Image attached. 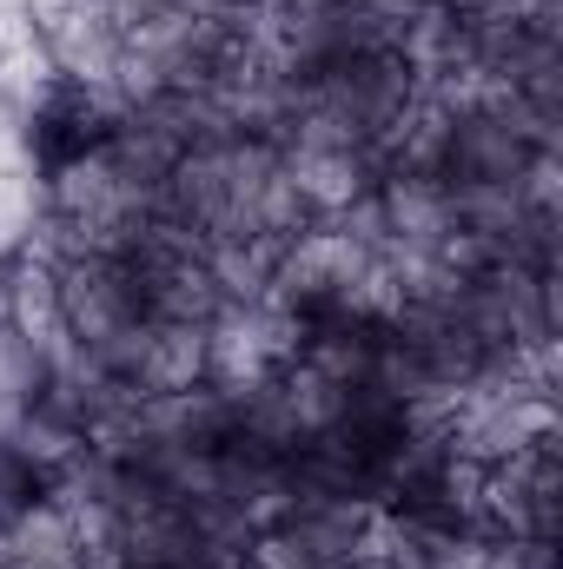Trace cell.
<instances>
[{
	"label": "cell",
	"mask_w": 563,
	"mask_h": 569,
	"mask_svg": "<svg viewBox=\"0 0 563 569\" xmlns=\"http://www.w3.org/2000/svg\"><path fill=\"white\" fill-rule=\"evenodd\" d=\"M120 140V107L100 93V80H73V73H47V87L27 107V159L33 179L100 152Z\"/></svg>",
	"instance_id": "cell-1"
},
{
	"label": "cell",
	"mask_w": 563,
	"mask_h": 569,
	"mask_svg": "<svg viewBox=\"0 0 563 569\" xmlns=\"http://www.w3.org/2000/svg\"><path fill=\"white\" fill-rule=\"evenodd\" d=\"M0 325L20 345H33L53 371H60V358H73V345H67V305H60V259L53 252L27 246L20 259L0 266Z\"/></svg>",
	"instance_id": "cell-2"
},
{
	"label": "cell",
	"mask_w": 563,
	"mask_h": 569,
	"mask_svg": "<svg viewBox=\"0 0 563 569\" xmlns=\"http://www.w3.org/2000/svg\"><path fill=\"white\" fill-rule=\"evenodd\" d=\"M40 239V179L0 166V266Z\"/></svg>",
	"instance_id": "cell-3"
},
{
	"label": "cell",
	"mask_w": 563,
	"mask_h": 569,
	"mask_svg": "<svg viewBox=\"0 0 563 569\" xmlns=\"http://www.w3.org/2000/svg\"><path fill=\"white\" fill-rule=\"evenodd\" d=\"M47 490H60V483H47V470H40L13 437H0V537H7Z\"/></svg>",
	"instance_id": "cell-4"
},
{
	"label": "cell",
	"mask_w": 563,
	"mask_h": 569,
	"mask_svg": "<svg viewBox=\"0 0 563 569\" xmlns=\"http://www.w3.org/2000/svg\"><path fill=\"white\" fill-rule=\"evenodd\" d=\"M246 569H318V557L305 550V537L292 523H259L246 537Z\"/></svg>",
	"instance_id": "cell-5"
},
{
	"label": "cell",
	"mask_w": 563,
	"mask_h": 569,
	"mask_svg": "<svg viewBox=\"0 0 563 569\" xmlns=\"http://www.w3.org/2000/svg\"><path fill=\"white\" fill-rule=\"evenodd\" d=\"M213 7H226V13H253V7H266V0H213Z\"/></svg>",
	"instance_id": "cell-6"
},
{
	"label": "cell",
	"mask_w": 563,
	"mask_h": 569,
	"mask_svg": "<svg viewBox=\"0 0 563 569\" xmlns=\"http://www.w3.org/2000/svg\"><path fill=\"white\" fill-rule=\"evenodd\" d=\"M0 73H7V47H0Z\"/></svg>",
	"instance_id": "cell-7"
}]
</instances>
